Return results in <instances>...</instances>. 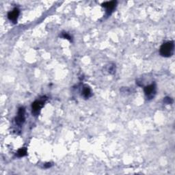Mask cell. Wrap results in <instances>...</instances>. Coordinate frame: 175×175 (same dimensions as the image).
<instances>
[{"instance_id": "obj_7", "label": "cell", "mask_w": 175, "mask_h": 175, "mask_svg": "<svg viewBox=\"0 0 175 175\" xmlns=\"http://www.w3.org/2000/svg\"><path fill=\"white\" fill-rule=\"evenodd\" d=\"M82 95L83 97H85V98H88L89 97H91L92 92L90 88H89L87 85H85V86L82 89Z\"/></svg>"}, {"instance_id": "obj_1", "label": "cell", "mask_w": 175, "mask_h": 175, "mask_svg": "<svg viewBox=\"0 0 175 175\" xmlns=\"http://www.w3.org/2000/svg\"><path fill=\"white\" fill-rule=\"evenodd\" d=\"M174 45L173 41H168L165 42L160 48V54L165 58L170 57L173 55Z\"/></svg>"}, {"instance_id": "obj_10", "label": "cell", "mask_w": 175, "mask_h": 175, "mask_svg": "<svg viewBox=\"0 0 175 175\" xmlns=\"http://www.w3.org/2000/svg\"><path fill=\"white\" fill-rule=\"evenodd\" d=\"M62 37L64 38L68 39V40L71 41V36H69V35L68 34V33H66V32L63 33V34H62Z\"/></svg>"}, {"instance_id": "obj_6", "label": "cell", "mask_w": 175, "mask_h": 175, "mask_svg": "<svg viewBox=\"0 0 175 175\" xmlns=\"http://www.w3.org/2000/svg\"><path fill=\"white\" fill-rule=\"evenodd\" d=\"M19 13H20V11H19V10L18 8H15L13 11L10 12L8 15V17L9 19V20L15 24V23H16V21H17V19L19 17Z\"/></svg>"}, {"instance_id": "obj_9", "label": "cell", "mask_w": 175, "mask_h": 175, "mask_svg": "<svg viewBox=\"0 0 175 175\" xmlns=\"http://www.w3.org/2000/svg\"><path fill=\"white\" fill-rule=\"evenodd\" d=\"M164 101L165 102V103H166L168 104H170V103H173V100H172V98H168V97L165 98Z\"/></svg>"}, {"instance_id": "obj_11", "label": "cell", "mask_w": 175, "mask_h": 175, "mask_svg": "<svg viewBox=\"0 0 175 175\" xmlns=\"http://www.w3.org/2000/svg\"><path fill=\"white\" fill-rule=\"evenodd\" d=\"M51 166H52V164H51V163H47V164H45V168H50V167H51Z\"/></svg>"}, {"instance_id": "obj_3", "label": "cell", "mask_w": 175, "mask_h": 175, "mask_svg": "<svg viewBox=\"0 0 175 175\" xmlns=\"http://www.w3.org/2000/svg\"><path fill=\"white\" fill-rule=\"evenodd\" d=\"M45 102V100L41 99V100L35 101L34 103H32V114H34V116H37L39 114L41 108L43 107Z\"/></svg>"}, {"instance_id": "obj_5", "label": "cell", "mask_w": 175, "mask_h": 175, "mask_svg": "<svg viewBox=\"0 0 175 175\" xmlns=\"http://www.w3.org/2000/svg\"><path fill=\"white\" fill-rule=\"evenodd\" d=\"M117 2L115 1H112V2H104L102 4V6L103 7L106 8L107 11V15H110L111 13L112 12V11H114V8H116V6Z\"/></svg>"}, {"instance_id": "obj_4", "label": "cell", "mask_w": 175, "mask_h": 175, "mask_svg": "<svg viewBox=\"0 0 175 175\" xmlns=\"http://www.w3.org/2000/svg\"><path fill=\"white\" fill-rule=\"evenodd\" d=\"M25 120V109L24 107H20L19 109L17 116H16L15 118L16 123L20 126V125L24 124Z\"/></svg>"}, {"instance_id": "obj_2", "label": "cell", "mask_w": 175, "mask_h": 175, "mask_svg": "<svg viewBox=\"0 0 175 175\" xmlns=\"http://www.w3.org/2000/svg\"><path fill=\"white\" fill-rule=\"evenodd\" d=\"M144 93L147 99L150 100L153 98L156 94V85L152 84L149 85H147L144 88Z\"/></svg>"}, {"instance_id": "obj_8", "label": "cell", "mask_w": 175, "mask_h": 175, "mask_svg": "<svg viewBox=\"0 0 175 175\" xmlns=\"http://www.w3.org/2000/svg\"><path fill=\"white\" fill-rule=\"evenodd\" d=\"M26 155H27V149H26V148H20V149H19V151H17V153H16V155H17V157H24Z\"/></svg>"}]
</instances>
